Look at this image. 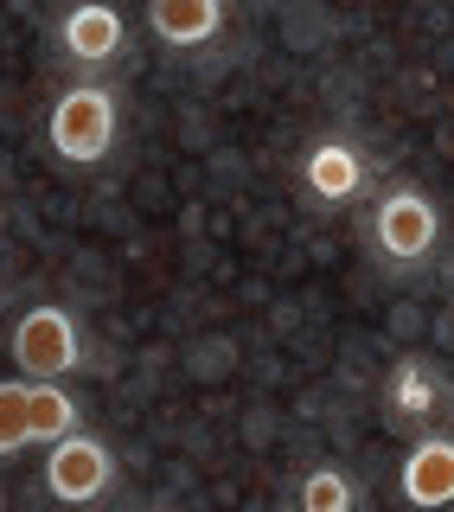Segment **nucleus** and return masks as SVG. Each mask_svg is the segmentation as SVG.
<instances>
[{
  "mask_svg": "<svg viewBox=\"0 0 454 512\" xmlns=\"http://www.w3.org/2000/svg\"><path fill=\"white\" fill-rule=\"evenodd\" d=\"M224 0H148V32L173 52H199V45L224 39Z\"/></svg>",
  "mask_w": 454,
  "mask_h": 512,
  "instance_id": "nucleus-9",
  "label": "nucleus"
},
{
  "mask_svg": "<svg viewBox=\"0 0 454 512\" xmlns=\"http://www.w3.org/2000/svg\"><path fill=\"white\" fill-rule=\"evenodd\" d=\"M295 506L301 512H352L359 506V480L339 474V468H314V474H301Z\"/></svg>",
  "mask_w": 454,
  "mask_h": 512,
  "instance_id": "nucleus-11",
  "label": "nucleus"
},
{
  "mask_svg": "<svg viewBox=\"0 0 454 512\" xmlns=\"http://www.w3.org/2000/svg\"><path fill=\"white\" fill-rule=\"evenodd\" d=\"M32 442V378H0V455Z\"/></svg>",
  "mask_w": 454,
  "mask_h": 512,
  "instance_id": "nucleus-12",
  "label": "nucleus"
},
{
  "mask_svg": "<svg viewBox=\"0 0 454 512\" xmlns=\"http://www.w3.org/2000/svg\"><path fill=\"white\" fill-rule=\"evenodd\" d=\"M52 455H45V493L64 506H90L109 493V480H116V455H109L103 436H90L84 423L64 429L58 442H45Z\"/></svg>",
  "mask_w": 454,
  "mask_h": 512,
  "instance_id": "nucleus-5",
  "label": "nucleus"
},
{
  "mask_svg": "<svg viewBox=\"0 0 454 512\" xmlns=\"http://www.w3.org/2000/svg\"><path fill=\"white\" fill-rule=\"evenodd\" d=\"M58 52L71 64H109L128 52V20L116 13V0H77L58 20Z\"/></svg>",
  "mask_w": 454,
  "mask_h": 512,
  "instance_id": "nucleus-8",
  "label": "nucleus"
},
{
  "mask_svg": "<svg viewBox=\"0 0 454 512\" xmlns=\"http://www.w3.org/2000/svg\"><path fill=\"white\" fill-rule=\"evenodd\" d=\"M448 244V212L435 205L429 186L416 180H384L365 205V256L378 276L391 282H410L435 269V256Z\"/></svg>",
  "mask_w": 454,
  "mask_h": 512,
  "instance_id": "nucleus-1",
  "label": "nucleus"
},
{
  "mask_svg": "<svg viewBox=\"0 0 454 512\" xmlns=\"http://www.w3.org/2000/svg\"><path fill=\"white\" fill-rule=\"evenodd\" d=\"M13 365H20V378H71L77 365H84V333H77L71 308H58V301H39V308H26L13 320Z\"/></svg>",
  "mask_w": 454,
  "mask_h": 512,
  "instance_id": "nucleus-4",
  "label": "nucleus"
},
{
  "mask_svg": "<svg viewBox=\"0 0 454 512\" xmlns=\"http://www.w3.org/2000/svg\"><path fill=\"white\" fill-rule=\"evenodd\" d=\"M84 423V410H77V397L64 391L58 378H32V442H58L64 429Z\"/></svg>",
  "mask_w": 454,
  "mask_h": 512,
  "instance_id": "nucleus-10",
  "label": "nucleus"
},
{
  "mask_svg": "<svg viewBox=\"0 0 454 512\" xmlns=\"http://www.w3.org/2000/svg\"><path fill=\"white\" fill-rule=\"evenodd\" d=\"M384 416L403 423V429L442 423V416H454V378L435 359H423V352L397 359L391 372H384Z\"/></svg>",
  "mask_w": 454,
  "mask_h": 512,
  "instance_id": "nucleus-6",
  "label": "nucleus"
},
{
  "mask_svg": "<svg viewBox=\"0 0 454 512\" xmlns=\"http://www.w3.org/2000/svg\"><path fill=\"white\" fill-rule=\"evenodd\" d=\"M371 180H378V154L365 148L359 135H346V128H327V135H314L295 160V186L307 192V205H320V212H346V205H359Z\"/></svg>",
  "mask_w": 454,
  "mask_h": 512,
  "instance_id": "nucleus-3",
  "label": "nucleus"
},
{
  "mask_svg": "<svg viewBox=\"0 0 454 512\" xmlns=\"http://www.w3.org/2000/svg\"><path fill=\"white\" fill-rule=\"evenodd\" d=\"M397 493L416 512L454 506V429H435V423L416 429V442L397 461Z\"/></svg>",
  "mask_w": 454,
  "mask_h": 512,
  "instance_id": "nucleus-7",
  "label": "nucleus"
},
{
  "mask_svg": "<svg viewBox=\"0 0 454 512\" xmlns=\"http://www.w3.org/2000/svg\"><path fill=\"white\" fill-rule=\"evenodd\" d=\"M122 135V96L96 77H77L52 96V116H45V141L64 167H103L116 154Z\"/></svg>",
  "mask_w": 454,
  "mask_h": 512,
  "instance_id": "nucleus-2",
  "label": "nucleus"
}]
</instances>
